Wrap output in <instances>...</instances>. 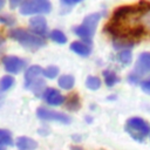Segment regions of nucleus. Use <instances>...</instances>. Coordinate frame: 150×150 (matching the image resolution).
<instances>
[{
	"mask_svg": "<svg viewBox=\"0 0 150 150\" xmlns=\"http://www.w3.org/2000/svg\"><path fill=\"white\" fill-rule=\"evenodd\" d=\"M101 18H102V13H97V12L87 15L83 19V21L81 22V25H79L74 28V33L79 38H81L83 42L90 43L94 38L96 27H97Z\"/></svg>",
	"mask_w": 150,
	"mask_h": 150,
	"instance_id": "obj_1",
	"label": "nucleus"
},
{
	"mask_svg": "<svg viewBox=\"0 0 150 150\" xmlns=\"http://www.w3.org/2000/svg\"><path fill=\"white\" fill-rule=\"evenodd\" d=\"M43 76V69L40 66H30L25 73V87L34 93L36 96H42L46 89Z\"/></svg>",
	"mask_w": 150,
	"mask_h": 150,
	"instance_id": "obj_2",
	"label": "nucleus"
},
{
	"mask_svg": "<svg viewBox=\"0 0 150 150\" xmlns=\"http://www.w3.org/2000/svg\"><path fill=\"white\" fill-rule=\"evenodd\" d=\"M124 129L129 136L137 142L145 141V138L150 135V124L144 118L138 116H134L127 120Z\"/></svg>",
	"mask_w": 150,
	"mask_h": 150,
	"instance_id": "obj_3",
	"label": "nucleus"
},
{
	"mask_svg": "<svg viewBox=\"0 0 150 150\" xmlns=\"http://www.w3.org/2000/svg\"><path fill=\"white\" fill-rule=\"evenodd\" d=\"M9 36L11 39L18 41L20 45H22L26 48L29 49H38L45 46V39L42 36L35 35L32 32L25 30L22 28H13L9 30Z\"/></svg>",
	"mask_w": 150,
	"mask_h": 150,
	"instance_id": "obj_4",
	"label": "nucleus"
},
{
	"mask_svg": "<svg viewBox=\"0 0 150 150\" xmlns=\"http://www.w3.org/2000/svg\"><path fill=\"white\" fill-rule=\"evenodd\" d=\"M52 5L49 0H25L20 6V13L23 15L49 13Z\"/></svg>",
	"mask_w": 150,
	"mask_h": 150,
	"instance_id": "obj_5",
	"label": "nucleus"
},
{
	"mask_svg": "<svg viewBox=\"0 0 150 150\" xmlns=\"http://www.w3.org/2000/svg\"><path fill=\"white\" fill-rule=\"evenodd\" d=\"M36 116L42 120V121H48V122H59V123H63V124H68L70 123L71 118L70 116H68L64 112L61 111H55L52 109H47L45 107H40L36 110Z\"/></svg>",
	"mask_w": 150,
	"mask_h": 150,
	"instance_id": "obj_6",
	"label": "nucleus"
},
{
	"mask_svg": "<svg viewBox=\"0 0 150 150\" xmlns=\"http://www.w3.org/2000/svg\"><path fill=\"white\" fill-rule=\"evenodd\" d=\"M2 64H4V68L6 69L7 73L18 74L25 68L26 62L21 57H18L14 55H8V56L2 57Z\"/></svg>",
	"mask_w": 150,
	"mask_h": 150,
	"instance_id": "obj_7",
	"label": "nucleus"
},
{
	"mask_svg": "<svg viewBox=\"0 0 150 150\" xmlns=\"http://www.w3.org/2000/svg\"><path fill=\"white\" fill-rule=\"evenodd\" d=\"M42 98L43 101L53 107H57L64 103L66 97L61 94V91H59L55 88H46L45 91L42 93Z\"/></svg>",
	"mask_w": 150,
	"mask_h": 150,
	"instance_id": "obj_8",
	"label": "nucleus"
},
{
	"mask_svg": "<svg viewBox=\"0 0 150 150\" xmlns=\"http://www.w3.org/2000/svg\"><path fill=\"white\" fill-rule=\"evenodd\" d=\"M134 71L141 77L143 75L150 74V52H143L138 55Z\"/></svg>",
	"mask_w": 150,
	"mask_h": 150,
	"instance_id": "obj_9",
	"label": "nucleus"
},
{
	"mask_svg": "<svg viewBox=\"0 0 150 150\" xmlns=\"http://www.w3.org/2000/svg\"><path fill=\"white\" fill-rule=\"evenodd\" d=\"M29 26H30L32 33H34L35 35H39V36L46 35L47 29H48L47 21H46V19H45L43 16H41V15L33 16V18L29 20Z\"/></svg>",
	"mask_w": 150,
	"mask_h": 150,
	"instance_id": "obj_10",
	"label": "nucleus"
},
{
	"mask_svg": "<svg viewBox=\"0 0 150 150\" xmlns=\"http://www.w3.org/2000/svg\"><path fill=\"white\" fill-rule=\"evenodd\" d=\"M15 146L18 150H36L39 144L35 139L27 137V136H20L15 139Z\"/></svg>",
	"mask_w": 150,
	"mask_h": 150,
	"instance_id": "obj_11",
	"label": "nucleus"
},
{
	"mask_svg": "<svg viewBox=\"0 0 150 150\" xmlns=\"http://www.w3.org/2000/svg\"><path fill=\"white\" fill-rule=\"evenodd\" d=\"M70 49L81 55V56H88L90 53H91V47L89 43H86L83 41H74L70 43Z\"/></svg>",
	"mask_w": 150,
	"mask_h": 150,
	"instance_id": "obj_12",
	"label": "nucleus"
},
{
	"mask_svg": "<svg viewBox=\"0 0 150 150\" xmlns=\"http://www.w3.org/2000/svg\"><path fill=\"white\" fill-rule=\"evenodd\" d=\"M141 12H142V14L139 16L141 27L150 30V5L145 2V6L144 7H141Z\"/></svg>",
	"mask_w": 150,
	"mask_h": 150,
	"instance_id": "obj_13",
	"label": "nucleus"
},
{
	"mask_svg": "<svg viewBox=\"0 0 150 150\" xmlns=\"http://www.w3.org/2000/svg\"><path fill=\"white\" fill-rule=\"evenodd\" d=\"M57 84L60 88L64 90H70L75 84V79L71 75H62L57 80Z\"/></svg>",
	"mask_w": 150,
	"mask_h": 150,
	"instance_id": "obj_14",
	"label": "nucleus"
},
{
	"mask_svg": "<svg viewBox=\"0 0 150 150\" xmlns=\"http://www.w3.org/2000/svg\"><path fill=\"white\" fill-rule=\"evenodd\" d=\"M103 79H104V83L107 84V87H114L116 83L120 82L118 75L115 71L108 70V69L103 71Z\"/></svg>",
	"mask_w": 150,
	"mask_h": 150,
	"instance_id": "obj_15",
	"label": "nucleus"
},
{
	"mask_svg": "<svg viewBox=\"0 0 150 150\" xmlns=\"http://www.w3.org/2000/svg\"><path fill=\"white\" fill-rule=\"evenodd\" d=\"M116 59H117V61H118L121 64L128 66V64H130L131 61H132V53H131L130 49H122V50L118 52Z\"/></svg>",
	"mask_w": 150,
	"mask_h": 150,
	"instance_id": "obj_16",
	"label": "nucleus"
},
{
	"mask_svg": "<svg viewBox=\"0 0 150 150\" xmlns=\"http://www.w3.org/2000/svg\"><path fill=\"white\" fill-rule=\"evenodd\" d=\"M13 145V138L11 131L6 129H0V146L6 148Z\"/></svg>",
	"mask_w": 150,
	"mask_h": 150,
	"instance_id": "obj_17",
	"label": "nucleus"
},
{
	"mask_svg": "<svg viewBox=\"0 0 150 150\" xmlns=\"http://www.w3.org/2000/svg\"><path fill=\"white\" fill-rule=\"evenodd\" d=\"M66 107L69 109V110H77L80 108V98L76 94H71L70 96H68L66 100Z\"/></svg>",
	"mask_w": 150,
	"mask_h": 150,
	"instance_id": "obj_18",
	"label": "nucleus"
},
{
	"mask_svg": "<svg viewBox=\"0 0 150 150\" xmlns=\"http://www.w3.org/2000/svg\"><path fill=\"white\" fill-rule=\"evenodd\" d=\"M49 38H50V40H53L54 42L60 43V45L67 42V36H66L64 33L61 32L60 29H54V30H52V32L49 33Z\"/></svg>",
	"mask_w": 150,
	"mask_h": 150,
	"instance_id": "obj_19",
	"label": "nucleus"
},
{
	"mask_svg": "<svg viewBox=\"0 0 150 150\" xmlns=\"http://www.w3.org/2000/svg\"><path fill=\"white\" fill-rule=\"evenodd\" d=\"M101 84H102V82H101L100 77H97V76H88L86 80V86L90 90H97L101 87Z\"/></svg>",
	"mask_w": 150,
	"mask_h": 150,
	"instance_id": "obj_20",
	"label": "nucleus"
},
{
	"mask_svg": "<svg viewBox=\"0 0 150 150\" xmlns=\"http://www.w3.org/2000/svg\"><path fill=\"white\" fill-rule=\"evenodd\" d=\"M14 84V79L11 75H6L0 80V91H7Z\"/></svg>",
	"mask_w": 150,
	"mask_h": 150,
	"instance_id": "obj_21",
	"label": "nucleus"
},
{
	"mask_svg": "<svg viewBox=\"0 0 150 150\" xmlns=\"http://www.w3.org/2000/svg\"><path fill=\"white\" fill-rule=\"evenodd\" d=\"M59 74V68L55 66H49L43 69V76L47 79H55Z\"/></svg>",
	"mask_w": 150,
	"mask_h": 150,
	"instance_id": "obj_22",
	"label": "nucleus"
},
{
	"mask_svg": "<svg viewBox=\"0 0 150 150\" xmlns=\"http://www.w3.org/2000/svg\"><path fill=\"white\" fill-rule=\"evenodd\" d=\"M0 23L6 25V26H13L15 23V19H14V16H12L9 14H2V15H0Z\"/></svg>",
	"mask_w": 150,
	"mask_h": 150,
	"instance_id": "obj_23",
	"label": "nucleus"
},
{
	"mask_svg": "<svg viewBox=\"0 0 150 150\" xmlns=\"http://www.w3.org/2000/svg\"><path fill=\"white\" fill-rule=\"evenodd\" d=\"M128 81L131 83V84H139L142 82V77L139 75H137L135 71H131L129 75H128Z\"/></svg>",
	"mask_w": 150,
	"mask_h": 150,
	"instance_id": "obj_24",
	"label": "nucleus"
},
{
	"mask_svg": "<svg viewBox=\"0 0 150 150\" xmlns=\"http://www.w3.org/2000/svg\"><path fill=\"white\" fill-rule=\"evenodd\" d=\"M139 86H141L142 90H143L145 94L150 95V77H146V79L142 80V82L139 83Z\"/></svg>",
	"mask_w": 150,
	"mask_h": 150,
	"instance_id": "obj_25",
	"label": "nucleus"
},
{
	"mask_svg": "<svg viewBox=\"0 0 150 150\" xmlns=\"http://www.w3.org/2000/svg\"><path fill=\"white\" fill-rule=\"evenodd\" d=\"M8 1H9L11 8H16L19 5H22L25 0H8Z\"/></svg>",
	"mask_w": 150,
	"mask_h": 150,
	"instance_id": "obj_26",
	"label": "nucleus"
},
{
	"mask_svg": "<svg viewBox=\"0 0 150 150\" xmlns=\"http://www.w3.org/2000/svg\"><path fill=\"white\" fill-rule=\"evenodd\" d=\"M83 0H61V2L63 5H68V6H73V5H76L79 2H81Z\"/></svg>",
	"mask_w": 150,
	"mask_h": 150,
	"instance_id": "obj_27",
	"label": "nucleus"
},
{
	"mask_svg": "<svg viewBox=\"0 0 150 150\" xmlns=\"http://www.w3.org/2000/svg\"><path fill=\"white\" fill-rule=\"evenodd\" d=\"M70 150H84V149L81 148L80 145H71L70 146Z\"/></svg>",
	"mask_w": 150,
	"mask_h": 150,
	"instance_id": "obj_28",
	"label": "nucleus"
},
{
	"mask_svg": "<svg viewBox=\"0 0 150 150\" xmlns=\"http://www.w3.org/2000/svg\"><path fill=\"white\" fill-rule=\"evenodd\" d=\"M5 2H6V0H0V9L4 7V5H5Z\"/></svg>",
	"mask_w": 150,
	"mask_h": 150,
	"instance_id": "obj_29",
	"label": "nucleus"
},
{
	"mask_svg": "<svg viewBox=\"0 0 150 150\" xmlns=\"http://www.w3.org/2000/svg\"><path fill=\"white\" fill-rule=\"evenodd\" d=\"M2 45H4V40L1 39V36H0V48L2 47Z\"/></svg>",
	"mask_w": 150,
	"mask_h": 150,
	"instance_id": "obj_30",
	"label": "nucleus"
},
{
	"mask_svg": "<svg viewBox=\"0 0 150 150\" xmlns=\"http://www.w3.org/2000/svg\"><path fill=\"white\" fill-rule=\"evenodd\" d=\"M0 150H5V148H2V146H0Z\"/></svg>",
	"mask_w": 150,
	"mask_h": 150,
	"instance_id": "obj_31",
	"label": "nucleus"
},
{
	"mask_svg": "<svg viewBox=\"0 0 150 150\" xmlns=\"http://www.w3.org/2000/svg\"><path fill=\"white\" fill-rule=\"evenodd\" d=\"M149 137H150V135H149Z\"/></svg>",
	"mask_w": 150,
	"mask_h": 150,
	"instance_id": "obj_32",
	"label": "nucleus"
}]
</instances>
